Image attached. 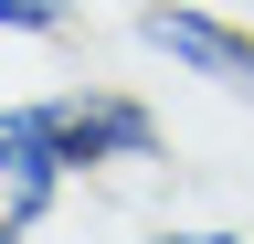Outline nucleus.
<instances>
[{"mask_svg": "<svg viewBox=\"0 0 254 244\" xmlns=\"http://www.w3.org/2000/svg\"><path fill=\"white\" fill-rule=\"evenodd\" d=\"M0 32L11 43H64L74 32V0H0Z\"/></svg>", "mask_w": 254, "mask_h": 244, "instance_id": "obj_4", "label": "nucleus"}, {"mask_svg": "<svg viewBox=\"0 0 254 244\" xmlns=\"http://www.w3.org/2000/svg\"><path fill=\"white\" fill-rule=\"evenodd\" d=\"M138 244H244V234H233V223H148Z\"/></svg>", "mask_w": 254, "mask_h": 244, "instance_id": "obj_5", "label": "nucleus"}, {"mask_svg": "<svg viewBox=\"0 0 254 244\" xmlns=\"http://www.w3.org/2000/svg\"><path fill=\"white\" fill-rule=\"evenodd\" d=\"M64 191H74V170H64L53 106L43 96H0V244H32Z\"/></svg>", "mask_w": 254, "mask_h": 244, "instance_id": "obj_3", "label": "nucleus"}, {"mask_svg": "<svg viewBox=\"0 0 254 244\" xmlns=\"http://www.w3.org/2000/svg\"><path fill=\"white\" fill-rule=\"evenodd\" d=\"M127 32H138V53H148V64L190 75L201 96L254 106V21L212 11V0H138V11H127Z\"/></svg>", "mask_w": 254, "mask_h": 244, "instance_id": "obj_1", "label": "nucleus"}, {"mask_svg": "<svg viewBox=\"0 0 254 244\" xmlns=\"http://www.w3.org/2000/svg\"><path fill=\"white\" fill-rule=\"evenodd\" d=\"M53 106V138H64V170L74 180H117V170H148L170 160V128L138 85H43Z\"/></svg>", "mask_w": 254, "mask_h": 244, "instance_id": "obj_2", "label": "nucleus"}]
</instances>
